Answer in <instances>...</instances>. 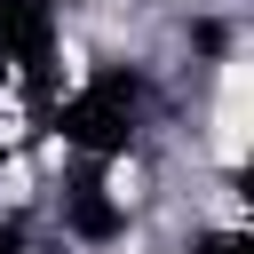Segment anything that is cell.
Returning <instances> with one entry per match:
<instances>
[{
    "mask_svg": "<svg viewBox=\"0 0 254 254\" xmlns=\"http://www.w3.org/2000/svg\"><path fill=\"white\" fill-rule=\"evenodd\" d=\"M214 159H222V167L246 159V64H238V56L214 71Z\"/></svg>",
    "mask_w": 254,
    "mask_h": 254,
    "instance_id": "6da1fadb",
    "label": "cell"
}]
</instances>
